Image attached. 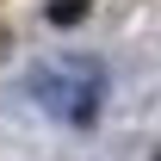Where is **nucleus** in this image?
<instances>
[{
    "label": "nucleus",
    "mask_w": 161,
    "mask_h": 161,
    "mask_svg": "<svg viewBox=\"0 0 161 161\" xmlns=\"http://www.w3.org/2000/svg\"><path fill=\"white\" fill-rule=\"evenodd\" d=\"M87 13V0H50V25H75Z\"/></svg>",
    "instance_id": "f257e3e1"
}]
</instances>
